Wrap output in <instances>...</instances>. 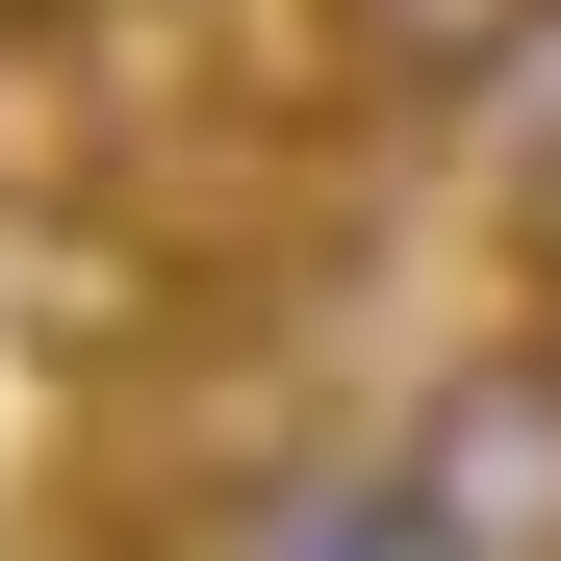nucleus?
<instances>
[{
	"label": "nucleus",
	"instance_id": "f257e3e1",
	"mask_svg": "<svg viewBox=\"0 0 561 561\" xmlns=\"http://www.w3.org/2000/svg\"><path fill=\"white\" fill-rule=\"evenodd\" d=\"M383 511L409 561H561V332H459L383 409Z\"/></svg>",
	"mask_w": 561,
	"mask_h": 561
},
{
	"label": "nucleus",
	"instance_id": "f03ea898",
	"mask_svg": "<svg viewBox=\"0 0 561 561\" xmlns=\"http://www.w3.org/2000/svg\"><path fill=\"white\" fill-rule=\"evenodd\" d=\"M307 51H332L383 128H511L536 51H561V0H307Z\"/></svg>",
	"mask_w": 561,
	"mask_h": 561
}]
</instances>
